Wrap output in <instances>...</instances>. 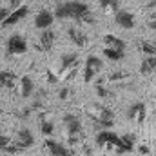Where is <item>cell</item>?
<instances>
[{
	"mask_svg": "<svg viewBox=\"0 0 156 156\" xmlns=\"http://www.w3.org/2000/svg\"><path fill=\"white\" fill-rule=\"evenodd\" d=\"M55 18H60V20L73 18V20H80V22H93L89 5L83 4V2H78V0L60 4L55 9Z\"/></svg>",
	"mask_w": 156,
	"mask_h": 156,
	"instance_id": "cell-1",
	"label": "cell"
},
{
	"mask_svg": "<svg viewBox=\"0 0 156 156\" xmlns=\"http://www.w3.org/2000/svg\"><path fill=\"white\" fill-rule=\"evenodd\" d=\"M96 144H98L100 147L113 145V147H116L118 153H131V151H133V147L127 145V144L123 142V138L118 136V134H115L113 131H102V133H98V134H96Z\"/></svg>",
	"mask_w": 156,
	"mask_h": 156,
	"instance_id": "cell-2",
	"label": "cell"
},
{
	"mask_svg": "<svg viewBox=\"0 0 156 156\" xmlns=\"http://www.w3.org/2000/svg\"><path fill=\"white\" fill-rule=\"evenodd\" d=\"M102 67H104V62L96 55L87 56V60H85V71H83V80L85 82H91L93 78L102 71Z\"/></svg>",
	"mask_w": 156,
	"mask_h": 156,
	"instance_id": "cell-3",
	"label": "cell"
},
{
	"mask_svg": "<svg viewBox=\"0 0 156 156\" xmlns=\"http://www.w3.org/2000/svg\"><path fill=\"white\" fill-rule=\"evenodd\" d=\"M7 53L9 55H24L27 51V40L24 38L22 35H11L7 38Z\"/></svg>",
	"mask_w": 156,
	"mask_h": 156,
	"instance_id": "cell-4",
	"label": "cell"
},
{
	"mask_svg": "<svg viewBox=\"0 0 156 156\" xmlns=\"http://www.w3.org/2000/svg\"><path fill=\"white\" fill-rule=\"evenodd\" d=\"M64 123H66V129H67V134H69V140H75L78 134L82 133V122L76 115H64Z\"/></svg>",
	"mask_w": 156,
	"mask_h": 156,
	"instance_id": "cell-5",
	"label": "cell"
},
{
	"mask_svg": "<svg viewBox=\"0 0 156 156\" xmlns=\"http://www.w3.org/2000/svg\"><path fill=\"white\" fill-rule=\"evenodd\" d=\"M115 22H116L118 27L122 29H133L134 24H136V18L131 11H125V9H118V13L115 15Z\"/></svg>",
	"mask_w": 156,
	"mask_h": 156,
	"instance_id": "cell-6",
	"label": "cell"
},
{
	"mask_svg": "<svg viewBox=\"0 0 156 156\" xmlns=\"http://www.w3.org/2000/svg\"><path fill=\"white\" fill-rule=\"evenodd\" d=\"M33 144H35V136H33V133L29 131V129H20L18 133H16V138H15V145L20 149V151H24V149H27V147H33Z\"/></svg>",
	"mask_w": 156,
	"mask_h": 156,
	"instance_id": "cell-7",
	"label": "cell"
},
{
	"mask_svg": "<svg viewBox=\"0 0 156 156\" xmlns=\"http://www.w3.org/2000/svg\"><path fill=\"white\" fill-rule=\"evenodd\" d=\"M53 22H55V13L47 11V9H42L38 15L35 16V27L40 29V31L49 29V27L53 26Z\"/></svg>",
	"mask_w": 156,
	"mask_h": 156,
	"instance_id": "cell-8",
	"label": "cell"
},
{
	"mask_svg": "<svg viewBox=\"0 0 156 156\" xmlns=\"http://www.w3.org/2000/svg\"><path fill=\"white\" fill-rule=\"evenodd\" d=\"M27 15H29V7H27V5H20V7H16V9H13V11H11V15L7 16V20L4 22V26H2V27H11V26L18 24L20 20H24Z\"/></svg>",
	"mask_w": 156,
	"mask_h": 156,
	"instance_id": "cell-9",
	"label": "cell"
},
{
	"mask_svg": "<svg viewBox=\"0 0 156 156\" xmlns=\"http://www.w3.org/2000/svg\"><path fill=\"white\" fill-rule=\"evenodd\" d=\"M145 115H147V111H145V105H144L142 102L133 104V105L129 107V111H127L129 120H136L138 123H142V122L145 120Z\"/></svg>",
	"mask_w": 156,
	"mask_h": 156,
	"instance_id": "cell-10",
	"label": "cell"
},
{
	"mask_svg": "<svg viewBox=\"0 0 156 156\" xmlns=\"http://www.w3.org/2000/svg\"><path fill=\"white\" fill-rule=\"evenodd\" d=\"M55 40H56V35H55L51 29L42 31V33H40V38H38L40 49H42V51H49V49L55 45Z\"/></svg>",
	"mask_w": 156,
	"mask_h": 156,
	"instance_id": "cell-11",
	"label": "cell"
},
{
	"mask_svg": "<svg viewBox=\"0 0 156 156\" xmlns=\"http://www.w3.org/2000/svg\"><path fill=\"white\" fill-rule=\"evenodd\" d=\"M67 35H69L71 42H73L75 45H78V47H85V45H87V42H89L87 35H85V33H82V31L76 29V27H69V29H67Z\"/></svg>",
	"mask_w": 156,
	"mask_h": 156,
	"instance_id": "cell-12",
	"label": "cell"
},
{
	"mask_svg": "<svg viewBox=\"0 0 156 156\" xmlns=\"http://www.w3.org/2000/svg\"><path fill=\"white\" fill-rule=\"evenodd\" d=\"M45 147H47V151H49V154L51 156H66V153L69 151V149H66L60 142L51 140V138L45 140Z\"/></svg>",
	"mask_w": 156,
	"mask_h": 156,
	"instance_id": "cell-13",
	"label": "cell"
},
{
	"mask_svg": "<svg viewBox=\"0 0 156 156\" xmlns=\"http://www.w3.org/2000/svg\"><path fill=\"white\" fill-rule=\"evenodd\" d=\"M35 91V82L29 76H22L20 78V93H22V98H29Z\"/></svg>",
	"mask_w": 156,
	"mask_h": 156,
	"instance_id": "cell-14",
	"label": "cell"
},
{
	"mask_svg": "<svg viewBox=\"0 0 156 156\" xmlns=\"http://www.w3.org/2000/svg\"><path fill=\"white\" fill-rule=\"evenodd\" d=\"M15 73L13 71H0V87L4 89H13L15 87Z\"/></svg>",
	"mask_w": 156,
	"mask_h": 156,
	"instance_id": "cell-15",
	"label": "cell"
},
{
	"mask_svg": "<svg viewBox=\"0 0 156 156\" xmlns=\"http://www.w3.org/2000/svg\"><path fill=\"white\" fill-rule=\"evenodd\" d=\"M156 71V56H145L140 64V73L142 75H151Z\"/></svg>",
	"mask_w": 156,
	"mask_h": 156,
	"instance_id": "cell-16",
	"label": "cell"
},
{
	"mask_svg": "<svg viewBox=\"0 0 156 156\" xmlns=\"http://www.w3.org/2000/svg\"><path fill=\"white\" fill-rule=\"evenodd\" d=\"M104 42H105L107 47H111V49H120V51H125V45H127L123 40L115 37V35H105V37H104Z\"/></svg>",
	"mask_w": 156,
	"mask_h": 156,
	"instance_id": "cell-17",
	"label": "cell"
},
{
	"mask_svg": "<svg viewBox=\"0 0 156 156\" xmlns=\"http://www.w3.org/2000/svg\"><path fill=\"white\" fill-rule=\"evenodd\" d=\"M104 56H105L107 60H111V62H120V60H123V56H125V51L105 47V49H104Z\"/></svg>",
	"mask_w": 156,
	"mask_h": 156,
	"instance_id": "cell-18",
	"label": "cell"
},
{
	"mask_svg": "<svg viewBox=\"0 0 156 156\" xmlns=\"http://www.w3.org/2000/svg\"><path fill=\"white\" fill-rule=\"evenodd\" d=\"M140 51L145 56H156V42H153V40H142L140 42Z\"/></svg>",
	"mask_w": 156,
	"mask_h": 156,
	"instance_id": "cell-19",
	"label": "cell"
},
{
	"mask_svg": "<svg viewBox=\"0 0 156 156\" xmlns=\"http://www.w3.org/2000/svg\"><path fill=\"white\" fill-rule=\"evenodd\" d=\"M100 5L107 13H118V0H100Z\"/></svg>",
	"mask_w": 156,
	"mask_h": 156,
	"instance_id": "cell-20",
	"label": "cell"
},
{
	"mask_svg": "<svg viewBox=\"0 0 156 156\" xmlns=\"http://www.w3.org/2000/svg\"><path fill=\"white\" fill-rule=\"evenodd\" d=\"M60 60H62V69H69L71 66L76 64V55H62Z\"/></svg>",
	"mask_w": 156,
	"mask_h": 156,
	"instance_id": "cell-21",
	"label": "cell"
},
{
	"mask_svg": "<svg viewBox=\"0 0 156 156\" xmlns=\"http://www.w3.org/2000/svg\"><path fill=\"white\" fill-rule=\"evenodd\" d=\"M40 131H42V134H45V136H51V134H53V131H55V125H53V122L42 120V122H40Z\"/></svg>",
	"mask_w": 156,
	"mask_h": 156,
	"instance_id": "cell-22",
	"label": "cell"
},
{
	"mask_svg": "<svg viewBox=\"0 0 156 156\" xmlns=\"http://www.w3.org/2000/svg\"><path fill=\"white\" fill-rule=\"evenodd\" d=\"M11 144H13V140L7 134H0V151H5Z\"/></svg>",
	"mask_w": 156,
	"mask_h": 156,
	"instance_id": "cell-23",
	"label": "cell"
},
{
	"mask_svg": "<svg viewBox=\"0 0 156 156\" xmlns=\"http://www.w3.org/2000/svg\"><path fill=\"white\" fill-rule=\"evenodd\" d=\"M9 15H11V7H2V9H0V27L4 26V22L7 20Z\"/></svg>",
	"mask_w": 156,
	"mask_h": 156,
	"instance_id": "cell-24",
	"label": "cell"
},
{
	"mask_svg": "<svg viewBox=\"0 0 156 156\" xmlns=\"http://www.w3.org/2000/svg\"><path fill=\"white\" fill-rule=\"evenodd\" d=\"M96 93H98V96H107V94H109V93H107V89H105V87H102L100 83L96 85Z\"/></svg>",
	"mask_w": 156,
	"mask_h": 156,
	"instance_id": "cell-25",
	"label": "cell"
},
{
	"mask_svg": "<svg viewBox=\"0 0 156 156\" xmlns=\"http://www.w3.org/2000/svg\"><path fill=\"white\" fill-rule=\"evenodd\" d=\"M67 96H69V89H67V87H64V89L60 91V100H66Z\"/></svg>",
	"mask_w": 156,
	"mask_h": 156,
	"instance_id": "cell-26",
	"label": "cell"
},
{
	"mask_svg": "<svg viewBox=\"0 0 156 156\" xmlns=\"http://www.w3.org/2000/svg\"><path fill=\"white\" fill-rule=\"evenodd\" d=\"M120 78H125L123 73H116V75H111V80H120Z\"/></svg>",
	"mask_w": 156,
	"mask_h": 156,
	"instance_id": "cell-27",
	"label": "cell"
},
{
	"mask_svg": "<svg viewBox=\"0 0 156 156\" xmlns=\"http://www.w3.org/2000/svg\"><path fill=\"white\" fill-rule=\"evenodd\" d=\"M149 29H153V31H156V18H154V20H151V22H149Z\"/></svg>",
	"mask_w": 156,
	"mask_h": 156,
	"instance_id": "cell-28",
	"label": "cell"
},
{
	"mask_svg": "<svg viewBox=\"0 0 156 156\" xmlns=\"http://www.w3.org/2000/svg\"><path fill=\"white\" fill-rule=\"evenodd\" d=\"M47 75H49V82H56V76H55V75H53V73H51V71H49V73H47Z\"/></svg>",
	"mask_w": 156,
	"mask_h": 156,
	"instance_id": "cell-29",
	"label": "cell"
},
{
	"mask_svg": "<svg viewBox=\"0 0 156 156\" xmlns=\"http://www.w3.org/2000/svg\"><path fill=\"white\" fill-rule=\"evenodd\" d=\"M140 153H149V149H147V147H144V145H142V147H140Z\"/></svg>",
	"mask_w": 156,
	"mask_h": 156,
	"instance_id": "cell-30",
	"label": "cell"
},
{
	"mask_svg": "<svg viewBox=\"0 0 156 156\" xmlns=\"http://www.w3.org/2000/svg\"><path fill=\"white\" fill-rule=\"evenodd\" d=\"M66 156H76V154H75L73 151H67V153H66Z\"/></svg>",
	"mask_w": 156,
	"mask_h": 156,
	"instance_id": "cell-31",
	"label": "cell"
},
{
	"mask_svg": "<svg viewBox=\"0 0 156 156\" xmlns=\"http://www.w3.org/2000/svg\"><path fill=\"white\" fill-rule=\"evenodd\" d=\"M0 115H2V107H0Z\"/></svg>",
	"mask_w": 156,
	"mask_h": 156,
	"instance_id": "cell-32",
	"label": "cell"
}]
</instances>
